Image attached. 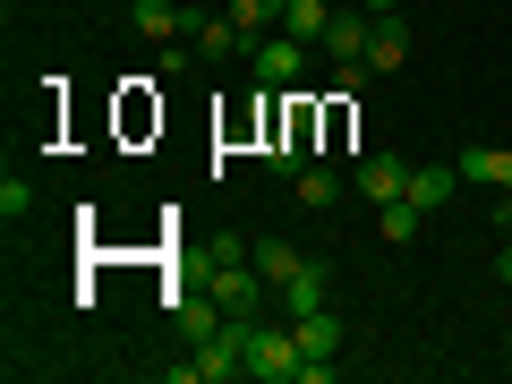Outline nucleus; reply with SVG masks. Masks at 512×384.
<instances>
[{"label": "nucleus", "instance_id": "obj_10", "mask_svg": "<svg viewBox=\"0 0 512 384\" xmlns=\"http://www.w3.org/2000/svg\"><path fill=\"white\" fill-rule=\"evenodd\" d=\"M248 265H256V274H265V282H274V291H282V282H291L299 265H308V256H299L291 239H248Z\"/></svg>", "mask_w": 512, "mask_h": 384}, {"label": "nucleus", "instance_id": "obj_18", "mask_svg": "<svg viewBox=\"0 0 512 384\" xmlns=\"http://www.w3.org/2000/svg\"><path fill=\"white\" fill-rule=\"evenodd\" d=\"M495 282H512V239H504V248H495Z\"/></svg>", "mask_w": 512, "mask_h": 384}, {"label": "nucleus", "instance_id": "obj_1", "mask_svg": "<svg viewBox=\"0 0 512 384\" xmlns=\"http://www.w3.org/2000/svg\"><path fill=\"white\" fill-rule=\"evenodd\" d=\"M205 291H214L222 308L239 316V325H265V299H274V282L256 274L248 256H231V265H214V274H205Z\"/></svg>", "mask_w": 512, "mask_h": 384}, {"label": "nucleus", "instance_id": "obj_12", "mask_svg": "<svg viewBox=\"0 0 512 384\" xmlns=\"http://www.w3.org/2000/svg\"><path fill=\"white\" fill-rule=\"evenodd\" d=\"M333 9H342V0H282V26H291L299 43H325V26H333Z\"/></svg>", "mask_w": 512, "mask_h": 384}, {"label": "nucleus", "instance_id": "obj_20", "mask_svg": "<svg viewBox=\"0 0 512 384\" xmlns=\"http://www.w3.org/2000/svg\"><path fill=\"white\" fill-rule=\"evenodd\" d=\"M9 9H26V0H9Z\"/></svg>", "mask_w": 512, "mask_h": 384}, {"label": "nucleus", "instance_id": "obj_4", "mask_svg": "<svg viewBox=\"0 0 512 384\" xmlns=\"http://www.w3.org/2000/svg\"><path fill=\"white\" fill-rule=\"evenodd\" d=\"M367 26H376V18H367V9H350V0H342V9H333V26H325V43H316V52H325L333 69H350V60H367Z\"/></svg>", "mask_w": 512, "mask_h": 384}, {"label": "nucleus", "instance_id": "obj_6", "mask_svg": "<svg viewBox=\"0 0 512 384\" xmlns=\"http://www.w3.org/2000/svg\"><path fill=\"white\" fill-rule=\"evenodd\" d=\"M171 316H180V342H188V350H197V342H214V333L231 325V308H222L214 291H197V299H180V308H171Z\"/></svg>", "mask_w": 512, "mask_h": 384}, {"label": "nucleus", "instance_id": "obj_5", "mask_svg": "<svg viewBox=\"0 0 512 384\" xmlns=\"http://www.w3.org/2000/svg\"><path fill=\"white\" fill-rule=\"evenodd\" d=\"M128 26H137L146 43H180L188 35V9H180V0H128Z\"/></svg>", "mask_w": 512, "mask_h": 384}, {"label": "nucleus", "instance_id": "obj_3", "mask_svg": "<svg viewBox=\"0 0 512 384\" xmlns=\"http://www.w3.org/2000/svg\"><path fill=\"white\" fill-rule=\"evenodd\" d=\"M248 69H256V86H299V77H308V43H299L291 26H274V35L248 43Z\"/></svg>", "mask_w": 512, "mask_h": 384}, {"label": "nucleus", "instance_id": "obj_19", "mask_svg": "<svg viewBox=\"0 0 512 384\" xmlns=\"http://www.w3.org/2000/svg\"><path fill=\"white\" fill-rule=\"evenodd\" d=\"M350 9H367V18H384V9H393V0H350Z\"/></svg>", "mask_w": 512, "mask_h": 384}, {"label": "nucleus", "instance_id": "obj_9", "mask_svg": "<svg viewBox=\"0 0 512 384\" xmlns=\"http://www.w3.org/2000/svg\"><path fill=\"white\" fill-rule=\"evenodd\" d=\"M453 188H461V171H453V163H419V171H410V188H402V197L419 205V214H436V205L453 197Z\"/></svg>", "mask_w": 512, "mask_h": 384}, {"label": "nucleus", "instance_id": "obj_2", "mask_svg": "<svg viewBox=\"0 0 512 384\" xmlns=\"http://www.w3.org/2000/svg\"><path fill=\"white\" fill-rule=\"evenodd\" d=\"M299 333L291 325H248V376L256 384H299Z\"/></svg>", "mask_w": 512, "mask_h": 384}, {"label": "nucleus", "instance_id": "obj_15", "mask_svg": "<svg viewBox=\"0 0 512 384\" xmlns=\"http://www.w3.org/2000/svg\"><path fill=\"white\" fill-rule=\"evenodd\" d=\"M419 222H427V214H419V205H410V197H393V205H376V231L393 239V248H410V239H419Z\"/></svg>", "mask_w": 512, "mask_h": 384}, {"label": "nucleus", "instance_id": "obj_13", "mask_svg": "<svg viewBox=\"0 0 512 384\" xmlns=\"http://www.w3.org/2000/svg\"><path fill=\"white\" fill-rule=\"evenodd\" d=\"M197 52H205V60H239V52H248L239 18H205V26H197Z\"/></svg>", "mask_w": 512, "mask_h": 384}, {"label": "nucleus", "instance_id": "obj_7", "mask_svg": "<svg viewBox=\"0 0 512 384\" xmlns=\"http://www.w3.org/2000/svg\"><path fill=\"white\" fill-rule=\"evenodd\" d=\"M402 188H410V163H393V154H367L359 163V197L367 205H393Z\"/></svg>", "mask_w": 512, "mask_h": 384}, {"label": "nucleus", "instance_id": "obj_17", "mask_svg": "<svg viewBox=\"0 0 512 384\" xmlns=\"http://www.w3.org/2000/svg\"><path fill=\"white\" fill-rule=\"evenodd\" d=\"M0 214H9V222H26V214H35V188H26L18 171H9V180H0Z\"/></svg>", "mask_w": 512, "mask_h": 384}, {"label": "nucleus", "instance_id": "obj_16", "mask_svg": "<svg viewBox=\"0 0 512 384\" xmlns=\"http://www.w3.org/2000/svg\"><path fill=\"white\" fill-rule=\"evenodd\" d=\"M231 18H239V35H274V26H282V0H231Z\"/></svg>", "mask_w": 512, "mask_h": 384}, {"label": "nucleus", "instance_id": "obj_11", "mask_svg": "<svg viewBox=\"0 0 512 384\" xmlns=\"http://www.w3.org/2000/svg\"><path fill=\"white\" fill-rule=\"evenodd\" d=\"M333 274H325V265H316V256H308V265H299V274L291 282H282V299H291V316H308V308H333Z\"/></svg>", "mask_w": 512, "mask_h": 384}, {"label": "nucleus", "instance_id": "obj_14", "mask_svg": "<svg viewBox=\"0 0 512 384\" xmlns=\"http://www.w3.org/2000/svg\"><path fill=\"white\" fill-rule=\"evenodd\" d=\"M299 205H308V214H325V205H342V171L308 163V171H299Z\"/></svg>", "mask_w": 512, "mask_h": 384}, {"label": "nucleus", "instance_id": "obj_8", "mask_svg": "<svg viewBox=\"0 0 512 384\" xmlns=\"http://www.w3.org/2000/svg\"><path fill=\"white\" fill-rule=\"evenodd\" d=\"M402 60H410V26L384 9V18L367 26V69H402Z\"/></svg>", "mask_w": 512, "mask_h": 384}]
</instances>
